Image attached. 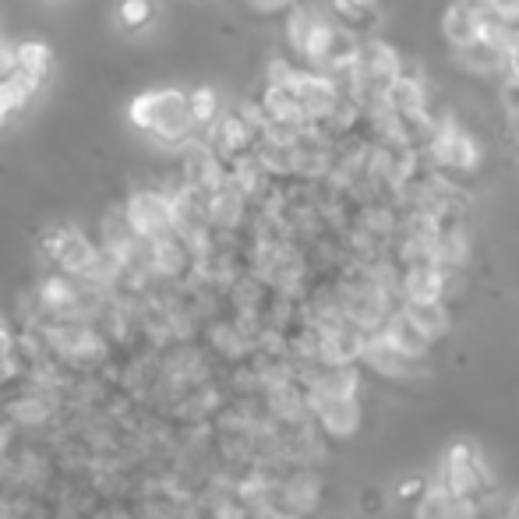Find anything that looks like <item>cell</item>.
<instances>
[{
	"mask_svg": "<svg viewBox=\"0 0 519 519\" xmlns=\"http://www.w3.org/2000/svg\"><path fill=\"white\" fill-rule=\"evenodd\" d=\"M258 8H279V4H283V0H255Z\"/></svg>",
	"mask_w": 519,
	"mask_h": 519,
	"instance_id": "21",
	"label": "cell"
},
{
	"mask_svg": "<svg viewBox=\"0 0 519 519\" xmlns=\"http://www.w3.org/2000/svg\"><path fill=\"white\" fill-rule=\"evenodd\" d=\"M15 75V50H8V46H4V50H0V82H4V78H11Z\"/></svg>",
	"mask_w": 519,
	"mask_h": 519,
	"instance_id": "19",
	"label": "cell"
},
{
	"mask_svg": "<svg viewBox=\"0 0 519 519\" xmlns=\"http://www.w3.org/2000/svg\"><path fill=\"white\" fill-rule=\"evenodd\" d=\"M435 156L442 159V163H449V166H474L477 152H474V145H470V138L449 131V135H442L435 142Z\"/></svg>",
	"mask_w": 519,
	"mask_h": 519,
	"instance_id": "12",
	"label": "cell"
},
{
	"mask_svg": "<svg viewBox=\"0 0 519 519\" xmlns=\"http://www.w3.org/2000/svg\"><path fill=\"white\" fill-rule=\"evenodd\" d=\"M357 407L350 403L346 396H332L329 407H325V424H329V431H336V435H350V431L357 428Z\"/></svg>",
	"mask_w": 519,
	"mask_h": 519,
	"instance_id": "14",
	"label": "cell"
},
{
	"mask_svg": "<svg viewBox=\"0 0 519 519\" xmlns=\"http://www.w3.org/2000/svg\"><path fill=\"white\" fill-rule=\"evenodd\" d=\"M389 350L399 357H424V350H428V336H421L407 318H396L389 329Z\"/></svg>",
	"mask_w": 519,
	"mask_h": 519,
	"instance_id": "8",
	"label": "cell"
},
{
	"mask_svg": "<svg viewBox=\"0 0 519 519\" xmlns=\"http://www.w3.org/2000/svg\"><path fill=\"white\" fill-rule=\"evenodd\" d=\"M385 103H389L396 113H403V117H421V110H424L421 89H417L410 78H396V82L385 85Z\"/></svg>",
	"mask_w": 519,
	"mask_h": 519,
	"instance_id": "7",
	"label": "cell"
},
{
	"mask_svg": "<svg viewBox=\"0 0 519 519\" xmlns=\"http://www.w3.org/2000/svg\"><path fill=\"white\" fill-rule=\"evenodd\" d=\"M311 25H315V18L308 11H294V18H290V39H294L297 50H304V43H308Z\"/></svg>",
	"mask_w": 519,
	"mask_h": 519,
	"instance_id": "18",
	"label": "cell"
},
{
	"mask_svg": "<svg viewBox=\"0 0 519 519\" xmlns=\"http://www.w3.org/2000/svg\"><path fill=\"white\" fill-rule=\"evenodd\" d=\"M407 286H410V297H414V301H438L442 276H438L435 269H417V272H410Z\"/></svg>",
	"mask_w": 519,
	"mask_h": 519,
	"instance_id": "16",
	"label": "cell"
},
{
	"mask_svg": "<svg viewBox=\"0 0 519 519\" xmlns=\"http://www.w3.org/2000/svg\"><path fill=\"white\" fill-rule=\"evenodd\" d=\"M516 131H519V106H516Z\"/></svg>",
	"mask_w": 519,
	"mask_h": 519,
	"instance_id": "24",
	"label": "cell"
},
{
	"mask_svg": "<svg viewBox=\"0 0 519 519\" xmlns=\"http://www.w3.org/2000/svg\"><path fill=\"white\" fill-rule=\"evenodd\" d=\"M484 484V467L477 452L470 445H452L445 456V491L459 498H470V491H477Z\"/></svg>",
	"mask_w": 519,
	"mask_h": 519,
	"instance_id": "1",
	"label": "cell"
},
{
	"mask_svg": "<svg viewBox=\"0 0 519 519\" xmlns=\"http://www.w3.org/2000/svg\"><path fill=\"white\" fill-rule=\"evenodd\" d=\"M50 71H53V53L46 43H22L15 50V75H22L32 89H39Z\"/></svg>",
	"mask_w": 519,
	"mask_h": 519,
	"instance_id": "4",
	"label": "cell"
},
{
	"mask_svg": "<svg viewBox=\"0 0 519 519\" xmlns=\"http://www.w3.org/2000/svg\"><path fill=\"white\" fill-rule=\"evenodd\" d=\"M294 92H297V103H301V113H329L336 106V92L325 78L315 75H294Z\"/></svg>",
	"mask_w": 519,
	"mask_h": 519,
	"instance_id": "5",
	"label": "cell"
},
{
	"mask_svg": "<svg viewBox=\"0 0 519 519\" xmlns=\"http://www.w3.org/2000/svg\"><path fill=\"white\" fill-rule=\"evenodd\" d=\"M354 4H371V0H354Z\"/></svg>",
	"mask_w": 519,
	"mask_h": 519,
	"instance_id": "25",
	"label": "cell"
},
{
	"mask_svg": "<svg viewBox=\"0 0 519 519\" xmlns=\"http://www.w3.org/2000/svg\"><path fill=\"white\" fill-rule=\"evenodd\" d=\"M491 4H495V11L498 15H505V18L519 15V0H491Z\"/></svg>",
	"mask_w": 519,
	"mask_h": 519,
	"instance_id": "20",
	"label": "cell"
},
{
	"mask_svg": "<svg viewBox=\"0 0 519 519\" xmlns=\"http://www.w3.org/2000/svg\"><path fill=\"white\" fill-rule=\"evenodd\" d=\"M512 519H519V502H516V509H512Z\"/></svg>",
	"mask_w": 519,
	"mask_h": 519,
	"instance_id": "23",
	"label": "cell"
},
{
	"mask_svg": "<svg viewBox=\"0 0 519 519\" xmlns=\"http://www.w3.org/2000/svg\"><path fill=\"white\" fill-rule=\"evenodd\" d=\"M32 85L25 82L22 75H11V78H4L0 82V113L8 117L11 121V113H22L25 106H29V99H32Z\"/></svg>",
	"mask_w": 519,
	"mask_h": 519,
	"instance_id": "13",
	"label": "cell"
},
{
	"mask_svg": "<svg viewBox=\"0 0 519 519\" xmlns=\"http://www.w3.org/2000/svg\"><path fill=\"white\" fill-rule=\"evenodd\" d=\"M407 322L414 325L421 336H438V332L445 329V311H442V304L438 301H414L410 304V311H407Z\"/></svg>",
	"mask_w": 519,
	"mask_h": 519,
	"instance_id": "11",
	"label": "cell"
},
{
	"mask_svg": "<svg viewBox=\"0 0 519 519\" xmlns=\"http://www.w3.org/2000/svg\"><path fill=\"white\" fill-rule=\"evenodd\" d=\"M481 15H477L470 4H456V8L445 11V36L456 46H467L474 39H481Z\"/></svg>",
	"mask_w": 519,
	"mask_h": 519,
	"instance_id": "6",
	"label": "cell"
},
{
	"mask_svg": "<svg viewBox=\"0 0 519 519\" xmlns=\"http://www.w3.org/2000/svg\"><path fill=\"white\" fill-rule=\"evenodd\" d=\"M417 519H477V509L470 498H459L445 488H435L417 509Z\"/></svg>",
	"mask_w": 519,
	"mask_h": 519,
	"instance_id": "3",
	"label": "cell"
},
{
	"mask_svg": "<svg viewBox=\"0 0 519 519\" xmlns=\"http://www.w3.org/2000/svg\"><path fill=\"white\" fill-rule=\"evenodd\" d=\"M131 219H135V226L142 234H159V230L170 226V212H166V205L159 198H138L131 205Z\"/></svg>",
	"mask_w": 519,
	"mask_h": 519,
	"instance_id": "10",
	"label": "cell"
},
{
	"mask_svg": "<svg viewBox=\"0 0 519 519\" xmlns=\"http://www.w3.org/2000/svg\"><path fill=\"white\" fill-rule=\"evenodd\" d=\"M459 57H463V64L470 71H495L502 64L505 50L498 43H491V39H474V43L459 46Z\"/></svg>",
	"mask_w": 519,
	"mask_h": 519,
	"instance_id": "9",
	"label": "cell"
},
{
	"mask_svg": "<svg viewBox=\"0 0 519 519\" xmlns=\"http://www.w3.org/2000/svg\"><path fill=\"white\" fill-rule=\"evenodd\" d=\"M152 15H156V4H152V0H121V4H117V18H121V25L131 32L145 29V25L152 22Z\"/></svg>",
	"mask_w": 519,
	"mask_h": 519,
	"instance_id": "15",
	"label": "cell"
},
{
	"mask_svg": "<svg viewBox=\"0 0 519 519\" xmlns=\"http://www.w3.org/2000/svg\"><path fill=\"white\" fill-rule=\"evenodd\" d=\"M512 64H516V75H519V46L512 50Z\"/></svg>",
	"mask_w": 519,
	"mask_h": 519,
	"instance_id": "22",
	"label": "cell"
},
{
	"mask_svg": "<svg viewBox=\"0 0 519 519\" xmlns=\"http://www.w3.org/2000/svg\"><path fill=\"white\" fill-rule=\"evenodd\" d=\"M354 64L371 78V82L389 85V82H396V78H399V57L392 53V46H385V43L361 46V50H357V57H354Z\"/></svg>",
	"mask_w": 519,
	"mask_h": 519,
	"instance_id": "2",
	"label": "cell"
},
{
	"mask_svg": "<svg viewBox=\"0 0 519 519\" xmlns=\"http://www.w3.org/2000/svg\"><path fill=\"white\" fill-rule=\"evenodd\" d=\"M188 110H191V121H212L216 117V110H219V99H216V92L212 89H195L191 92V99H188Z\"/></svg>",
	"mask_w": 519,
	"mask_h": 519,
	"instance_id": "17",
	"label": "cell"
}]
</instances>
